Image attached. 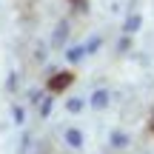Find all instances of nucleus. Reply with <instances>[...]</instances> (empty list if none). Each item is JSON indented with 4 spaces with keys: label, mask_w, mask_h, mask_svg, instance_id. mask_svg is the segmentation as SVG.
<instances>
[{
    "label": "nucleus",
    "mask_w": 154,
    "mask_h": 154,
    "mask_svg": "<svg viewBox=\"0 0 154 154\" xmlns=\"http://www.w3.org/2000/svg\"><path fill=\"white\" fill-rule=\"evenodd\" d=\"M14 123H17V126H23V123H26V111H23L20 106L14 109Z\"/></svg>",
    "instance_id": "10"
},
{
    "label": "nucleus",
    "mask_w": 154,
    "mask_h": 154,
    "mask_svg": "<svg viewBox=\"0 0 154 154\" xmlns=\"http://www.w3.org/2000/svg\"><path fill=\"white\" fill-rule=\"evenodd\" d=\"M72 83H74V74H72V72H57V74L49 80V91H51V94H60V91H66Z\"/></svg>",
    "instance_id": "1"
},
{
    "label": "nucleus",
    "mask_w": 154,
    "mask_h": 154,
    "mask_svg": "<svg viewBox=\"0 0 154 154\" xmlns=\"http://www.w3.org/2000/svg\"><path fill=\"white\" fill-rule=\"evenodd\" d=\"M66 57H69L72 63H77V60H83V57H86V49H83V46H74V49L66 51Z\"/></svg>",
    "instance_id": "7"
},
{
    "label": "nucleus",
    "mask_w": 154,
    "mask_h": 154,
    "mask_svg": "<svg viewBox=\"0 0 154 154\" xmlns=\"http://www.w3.org/2000/svg\"><path fill=\"white\" fill-rule=\"evenodd\" d=\"M66 146H72V149H80L83 146V131L80 128H66Z\"/></svg>",
    "instance_id": "4"
},
{
    "label": "nucleus",
    "mask_w": 154,
    "mask_h": 154,
    "mask_svg": "<svg viewBox=\"0 0 154 154\" xmlns=\"http://www.w3.org/2000/svg\"><path fill=\"white\" fill-rule=\"evenodd\" d=\"M109 100H111V94L106 91V88H97V91L88 97V106H91V109H106V106H109Z\"/></svg>",
    "instance_id": "2"
},
{
    "label": "nucleus",
    "mask_w": 154,
    "mask_h": 154,
    "mask_svg": "<svg viewBox=\"0 0 154 154\" xmlns=\"http://www.w3.org/2000/svg\"><path fill=\"white\" fill-rule=\"evenodd\" d=\"M109 143L114 146V149H126V146H128V134H126V131H111Z\"/></svg>",
    "instance_id": "6"
},
{
    "label": "nucleus",
    "mask_w": 154,
    "mask_h": 154,
    "mask_svg": "<svg viewBox=\"0 0 154 154\" xmlns=\"http://www.w3.org/2000/svg\"><path fill=\"white\" fill-rule=\"evenodd\" d=\"M140 26H143V17H140V14H131V17L126 20V26H123V32H126V37H131V34L137 32Z\"/></svg>",
    "instance_id": "5"
},
{
    "label": "nucleus",
    "mask_w": 154,
    "mask_h": 154,
    "mask_svg": "<svg viewBox=\"0 0 154 154\" xmlns=\"http://www.w3.org/2000/svg\"><path fill=\"white\" fill-rule=\"evenodd\" d=\"M66 37H69V23L60 20V23H57V29H54V37H51V46H54V49H60Z\"/></svg>",
    "instance_id": "3"
},
{
    "label": "nucleus",
    "mask_w": 154,
    "mask_h": 154,
    "mask_svg": "<svg viewBox=\"0 0 154 154\" xmlns=\"http://www.w3.org/2000/svg\"><path fill=\"white\" fill-rule=\"evenodd\" d=\"M49 111H51V97H43V106H40V114H49Z\"/></svg>",
    "instance_id": "12"
},
{
    "label": "nucleus",
    "mask_w": 154,
    "mask_h": 154,
    "mask_svg": "<svg viewBox=\"0 0 154 154\" xmlns=\"http://www.w3.org/2000/svg\"><path fill=\"white\" fill-rule=\"evenodd\" d=\"M151 134H154V117H151Z\"/></svg>",
    "instance_id": "13"
},
{
    "label": "nucleus",
    "mask_w": 154,
    "mask_h": 154,
    "mask_svg": "<svg viewBox=\"0 0 154 154\" xmlns=\"http://www.w3.org/2000/svg\"><path fill=\"white\" fill-rule=\"evenodd\" d=\"M83 106H86V103H83V97H72V100L66 103V109L72 111V114H77V111H83Z\"/></svg>",
    "instance_id": "8"
},
{
    "label": "nucleus",
    "mask_w": 154,
    "mask_h": 154,
    "mask_svg": "<svg viewBox=\"0 0 154 154\" xmlns=\"http://www.w3.org/2000/svg\"><path fill=\"white\" fill-rule=\"evenodd\" d=\"M100 43H103V40H100V37H91V40H88V43H83V49H86V54H94V51L100 49Z\"/></svg>",
    "instance_id": "9"
},
{
    "label": "nucleus",
    "mask_w": 154,
    "mask_h": 154,
    "mask_svg": "<svg viewBox=\"0 0 154 154\" xmlns=\"http://www.w3.org/2000/svg\"><path fill=\"white\" fill-rule=\"evenodd\" d=\"M69 3H72L77 11H88V0H69Z\"/></svg>",
    "instance_id": "11"
}]
</instances>
